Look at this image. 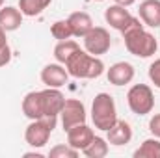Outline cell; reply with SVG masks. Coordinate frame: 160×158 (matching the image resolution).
<instances>
[{
  "instance_id": "27",
  "label": "cell",
  "mask_w": 160,
  "mask_h": 158,
  "mask_svg": "<svg viewBox=\"0 0 160 158\" xmlns=\"http://www.w3.org/2000/svg\"><path fill=\"white\" fill-rule=\"evenodd\" d=\"M6 34H8V32L0 26V48H2V47H6V45H9V43H8V36H6Z\"/></svg>"
},
{
  "instance_id": "16",
  "label": "cell",
  "mask_w": 160,
  "mask_h": 158,
  "mask_svg": "<svg viewBox=\"0 0 160 158\" xmlns=\"http://www.w3.org/2000/svg\"><path fill=\"white\" fill-rule=\"evenodd\" d=\"M130 19H132V15L128 13V9L123 7V6H118V4L106 7V11H104V21H106V24H110L114 30H119V32L125 28V24H127Z\"/></svg>"
},
{
  "instance_id": "4",
  "label": "cell",
  "mask_w": 160,
  "mask_h": 158,
  "mask_svg": "<svg viewBox=\"0 0 160 158\" xmlns=\"http://www.w3.org/2000/svg\"><path fill=\"white\" fill-rule=\"evenodd\" d=\"M127 104L132 114L147 116L155 108V93L147 84H134L127 91Z\"/></svg>"
},
{
  "instance_id": "9",
  "label": "cell",
  "mask_w": 160,
  "mask_h": 158,
  "mask_svg": "<svg viewBox=\"0 0 160 158\" xmlns=\"http://www.w3.org/2000/svg\"><path fill=\"white\" fill-rule=\"evenodd\" d=\"M41 82L47 86V87H63L67 82H69V73L65 69V65L62 63H47L43 69H41Z\"/></svg>"
},
{
  "instance_id": "19",
  "label": "cell",
  "mask_w": 160,
  "mask_h": 158,
  "mask_svg": "<svg viewBox=\"0 0 160 158\" xmlns=\"http://www.w3.org/2000/svg\"><path fill=\"white\" fill-rule=\"evenodd\" d=\"M108 151H110L108 140H104V138H101V136H95V138L91 140V143L82 151V155L88 156V158H104L108 155Z\"/></svg>"
},
{
  "instance_id": "29",
  "label": "cell",
  "mask_w": 160,
  "mask_h": 158,
  "mask_svg": "<svg viewBox=\"0 0 160 158\" xmlns=\"http://www.w3.org/2000/svg\"><path fill=\"white\" fill-rule=\"evenodd\" d=\"M24 156H36V158H43L39 151H32V153H24Z\"/></svg>"
},
{
  "instance_id": "3",
  "label": "cell",
  "mask_w": 160,
  "mask_h": 158,
  "mask_svg": "<svg viewBox=\"0 0 160 158\" xmlns=\"http://www.w3.org/2000/svg\"><path fill=\"white\" fill-rule=\"evenodd\" d=\"M91 121L95 125V128L106 132L116 121H118V108H116V101L110 93H97L93 97L91 102Z\"/></svg>"
},
{
  "instance_id": "2",
  "label": "cell",
  "mask_w": 160,
  "mask_h": 158,
  "mask_svg": "<svg viewBox=\"0 0 160 158\" xmlns=\"http://www.w3.org/2000/svg\"><path fill=\"white\" fill-rule=\"evenodd\" d=\"M63 65H65L69 77L78 80H93L99 78L104 73L102 60L99 56H93V54L86 52L84 48H78Z\"/></svg>"
},
{
  "instance_id": "10",
  "label": "cell",
  "mask_w": 160,
  "mask_h": 158,
  "mask_svg": "<svg viewBox=\"0 0 160 158\" xmlns=\"http://www.w3.org/2000/svg\"><path fill=\"white\" fill-rule=\"evenodd\" d=\"M134 65L128 62H116L114 65H110V69H106V78L112 86H127L134 80Z\"/></svg>"
},
{
  "instance_id": "20",
  "label": "cell",
  "mask_w": 160,
  "mask_h": 158,
  "mask_svg": "<svg viewBox=\"0 0 160 158\" xmlns=\"http://www.w3.org/2000/svg\"><path fill=\"white\" fill-rule=\"evenodd\" d=\"M80 48V45L77 41L73 39H65V41H58V45L54 47V58H56V62L58 63H65L77 50Z\"/></svg>"
},
{
  "instance_id": "6",
  "label": "cell",
  "mask_w": 160,
  "mask_h": 158,
  "mask_svg": "<svg viewBox=\"0 0 160 158\" xmlns=\"http://www.w3.org/2000/svg\"><path fill=\"white\" fill-rule=\"evenodd\" d=\"M82 39H84V50L93 56H99V58L102 54H106L112 47L110 32L102 26H93Z\"/></svg>"
},
{
  "instance_id": "24",
  "label": "cell",
  "mask_w": 160,
  "mask_h": 158,
  "mask_svg": "<svg viewBox=\"0 0 160 158\" xmlns=\"http://www.w3.org/2000/svg\"><path fill=\"white\" fill-rule=\"evenodd\" d=\"M147 75H149L151 84L160 89V58H157V60L149 65V73H147Z\"/></svg>"
},
{
  "instance_id": "25",
  "label": "cell",
  "mask_w": 160,
  "mask_h": 158,
  "mask_svg": "<svg viewBox=\"0 0 160 158\" xmlns=\"http://www.w3.org/2000/svg\"><path fill=\"white\" fill-rule=\"evenodd\" d=\"M149 132L155 138H160V114H155L153 117L149 119Z\"/></svg>"
},
{
  "instance_id": "23",
  "label": "cell",
  "mask_w": 160,
  "mask_h": 158,
  "mask_svg": "<svg viewBox=\"0 0 160 158\" xmlns=\"http://www.w3.org/2000/svg\"><path fill=\"white\" fill-rule=\"evenodd\" d=\"M80 155V151H77L75 147H71L69 143H58L48 151L50 158H77Z\"/></svg>"
},
{
  "instance_id": "30",
  "label": "cell",
  "mask_w": 160,
  "mask_h": 158,
  "mask_svg": "<svg viewBox=\"0 0 160 158\" xmlns=\"http://www.w3.org/2000/svg\"><path fill=\"white\" fill-rule=\"evenodd\" d=\"M2 6H4V0H0V7H2Z\"/></svg>"
},
{
  "instance_id": "26",
  "label": "cell",
  "mask_w": 160,
  "mask_h": 158,
  "mask_svg": "<svg viewBox=\"0 0 160 158\" xmlns=\"http://www.w3.org/2000/svg\"><path fill=\"white\" fill-rule=\"evenodd\" d=\"M9 62H11V47L6 45L0 48V67H6Z\"/></svg>"
},
{
  "instance_id": "22",
  "label": "cell",
  "mask_w": 160,
  "mask_h": 158,
  "mask_svg": "<svg viewBox=\"0 0 160 158\" xmlns=\"http://www.w3.org/2000/svg\"><path fill=\"white\" fill-rule=\"evenodd\" d=\"M50 36L58 41H65L73 37V30H71V24L67 19H62V21H56L52 26H50Z\"/></svg>"
},
{
  "instance_id": "31",
  "label": "cell",
  "mask_w": 160,
  "mask_h": 158,
  "mask_svg": "<svg viewBox=\"0 0 160 158\" xmlns=\"http://www.w3.org/2000/svg\"><path fill=\"white\" fill-rule=\"evenodd\" d=\"M93 2H102V0H93Z\"/></svg>"
},
{
  "instance_id": "1",
  "label": "cell",
  "mask_w": 160,
  "mask_h": 158,
  "mask_svg": "<svg viewBox=\"0 0 160 158\" xmlns=\"http://www.w3.org/2000/svg\"><path fill=\"white\" fill-rule=\"evenodd\" d=\"M121 36L125 48L136 58H151L158 48L157 37L145 30V24L140 21V17H132L121 30Z\"/></svg>"
},
{
  "instance_id": "8",
  "label": "cell",
  "mask_w": 160,
  "mask_h": 158,
  "mask_svg": "<svg viewBox=\"0 0 160 158\" xmlns=\"http://www.w3.org/2000/svg\"><path fill=\"white\" fill-rule=\"evenodd\" d=\"M41 104H43V117H60L65 95L58 87H45L41 91Z\"/></svg>"
},
{
  "instance_id": "21",
  "label": "cell",
  "mask_w": 160,
  "mask_h": 158,
  "mask_svg": "<svg viewBox=\"0 0 160 158\" xmlns=\"http://www.w3.org/2000/svg\"><path fill=\"white\" fill-rule=\"evenodd\" d=\"M134 158H160V138H149L145 140L136 151Z\"/></svg>"
},
{
  "instance_id": "18",
  "label": "cell",
  "mask_w": 160,
  "mask_h": 158,
  "mask_svg": "<svg viewBox=\"0 0 160 158\" xmlns=\"http://www.w3.org/2000/svg\"><path fill=\"white\" fill-rule=\"evenodd\" d=\"M50 4L52 0H19V9L24 17H38Z\"/></svg>"
},
{
  "instance_id": "28",
  "label": "cell",
  "mask_w": 160,
  "mask_h": 158,
  "mask_svg": "<svg viewBox=\"0 0 160 158\" xmlns=\"http://www.w3.org/2000/svg\"><path fill=\"white\" fill-rule=\"evenodd\" d=\"M134 2H136V0H114V4H118V6H123V7H130Z\"/></svg>"
},
{
  "instance_id": "7",
  "label": "cell",
  "mask_w": 160,
  "mask_h": 158,
  "mask_svg": "<svg viewBox=\"0 0 160 158\" xmlns=\"http://www.w3.org/2000/svg\"><path fill=\"white\" fill-rule=\"evenodd\" d=\"M86 119H88V112H86L84 102L78 101V99H65L63 110H62V114H60V121H62L63 130L67 132V130L73 128L75 125L86 123Z\"/></svg>"
},
{
  "instance_id": "13",
  "label": "cell",
  "mask_w": 160,
  "mask_h": 158,
  "mask_svg": "<svg viewBox=\"0 0 160 158\" xmlns=\"http://www.w3.org/2000/svg\"><path fill=\"white\" fill-rule=\"evenodd\" d=\"M140 21L149 28H160V0H143L138 7Z\"/></svg>"
},
{
  "instance_id": "17",
  "label": "cell",
  "mask_w": 160,
  "mask_h": 158,
  "mask_svg": "<svg viewBox=\"0 0 160 158\" xmlns=\"http://www.w3.org/2000/svg\"><path fill=\"white\" fill-rule=\"evenodd\" d=\"M21 108H22V114L30 119V121H34V119H41L43 117L41 91H30V93H26L24 99H22Z\"/></svg>"
},
{
  "instance_id": "15",
  "label": "cell",
  "mask_w": 160,
  "mask_h": 158,
  "mask_svg": "<svg viewBox=\"0 0 160 158\" xmlns=\"http://www.w3.org/2000/svg\"><path fill=\"white\" fill-rule=\"evenodd\" d=\"M22 13L19 7H13V6H2L0 7V26L6 30V32H15L21 28L22 24Z\"/></svg>"
},
{
  "instance_id": "11",
  "label": "cell",
  "mask_w": 160,
  "mask_h": 158,
  "mask_svg": "<svg viewBox=\"0 0 160 158\" xmlns=\"http://www.w3.org/2000/svg\"><path fill=\"white\" fill-rule=\"evenodd\" d=\"M93 138H95V132H93V128L88 126L86 123L75 125L73 128L67 130V143H69L71 147H75L77 151H80V153L91 143Z\"/></svg>"
},
{
  "instance_id": "14",
  "label": "cell",
  "mask_w": 160,
  "mask_h": 158,
  "mask_svg": "<svg viewBox=\"0 0 160 158\" xmlns=\"http://www.w3.org/2000/svg\"><path fill=\"white\" fill-rule=\"evenodd\" d=\"M69 24H71V30H73V37H84L95 24H93V19L89 13L86 11H73L69 17H67Z\"/></svg>"
},
{
  "instance_id": "5",
  "label": "cell",
  "mask_w": 160,
  "mask_h": 158,
  "mask_svg": "<svg viewBox=\"0 0 160 158\" xmlns=\"http://www.w3.org/2000/svg\"><path fill=\"white\" fill-rule=\"evenodd\" d=\"M58 117H41L30 121V125L24 130V141L34 147V149H41L48 143L52 130L56 128Z\"/></svg>"
},
{
  "instance_id": "12",
  "label": "cell",
  "mask_w": 160,
  "mask_h": 158,
  "mask_svg": "<svg viewBox=\"0 0 160 158\" xmlns=\"http://www.w3.org/2000/svg\"><path fill=\"white\" fill-rule=\"evenodd\" d=\"M106 140H108L110 145H116V147H123V145L130 143V140H132V126H130V123H127L123 119H118L106 130Z\"/></svg>"
}]
</instances>
